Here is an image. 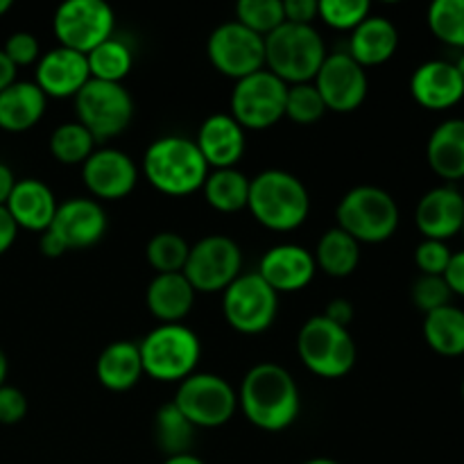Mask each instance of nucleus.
<instances>
[{
	"label": "nucleus",
	"mask_w": 464,
	"mask_h": 464,
	"mask_svg": "<svg viewBox=\"0 0 464 464\" xmlns=\"http://www.w3.org/2000/svg\"><path fill=\"white\" fill-rule=\"evenodd\" d=\"M163 464H204L199 460L198 456H193V453H184V456H172V458H166V462Z\"/></svg>",
	"instance_id": "nucleus-51"
},
{
	"label": "nucleus",
	"mask_w": 464,
	"mask_h": 464,
	"mask_svg": "<svg viewBox=\"0 0 464 464\" xmlns=\"http://www.w3.org/2000/svg\"><path fill=\"white\" fill-rule=\"evenodd\" d=\"M190 245L186 243L184 236L175 231H161L154 234L148 243V261L159 275H172L181 272L188 258Z\"/></svg>",
	"instance_id": "nucleus-35"
},
{
	"label": "nucleus",
	"mask_w": 464,
	"mask_h": 464,
	"mask_svg": "<svg viewBox=\"0 0 464 464\" xmlns=\"http://www.w3.org/2000/svg\"><path fill=\"white\" fill-rule=\"evenodd\" d=\"M313 256H315V266L322 267V272L335 276V279H343V276L352 275L361 263V243L353 240L340 227H334L322 236Z\"/></svg>",
	"instance_id": "nucleus-30"
},
{
	"label": "nucleus",
	"mask_w": 464,
	"mask_h": 464,
	"mask_svg": "<svg viewBox=\"0 0 464 464\" xmlns=\"http://www.w3.org/2000/svg\"><path fill=\"white\" fill-rule=\"evenodd\" d=\"M207 54L222 75L238 82L266 68V39L238 21L222 23L208 36Z\"/></svg>",
	"instance_id": "nucleus-14"
},
{
	"label": "nucleus",
	"mask_w": 464,
	"mask_h": 464,
	"mask_svg": "<svg viewBox=\"0 0 464 464\" xmlns=\"http://www.w3.org/2000/svg\"><path fill=\"white\" fill-rule=\"evenodd\" d=\"M238 406L256 429L279 433L302 412V397L293 374L276 362H258L245 374Z\"/></svg>",
	"instance_id": "nucleus-1"
},
{
	"label": "nucleus",
	"mask_w": 464,
	"mask_h": 464,
	"mask_svg": "<svg viewBox=\"0 0 464 464\" xmlns=\"http://www.w3.org/2000/svg\"><path fill=\"white\" fill-rule=\"evenodd\" d=\"M288 84L267 68L236 82L231 91V118L243 130H267L285 116Z\"/></svg>",
	"instance_id": "nucleus-11"
},
{
	"label": "nucleus",
	"mask_w": 464,
	"mask_h": 464,
	"mask_svg": "<svg viewBox=\"0 0 464 464\" xmlns=\"http://www.w3.org/2000/svg\"><path fill=\"white\" fill-rule=\"evenodd\" d=\"M27 415V399L25 394L12 385L0 388V424L14 426L25 420Z\"/></svg>",
	"instance_id": "nucleus-43"
},
{
	"label": "nucleus",
	"mask_w": 464,
	"mask_h": 464,
	"mask_svg": "<svg viewBox=\"0 0 464 464\" xmlns=\"http://www.w3.org/2000/svg\"><path fill=\"white\" fill-rule=\"evenodd\" d=\"M48 229H53L66 243L68 249L91 247V245L100 243L107 231V213H104L102 204L95 199L72 198L59 204L53 225Z\"/></svg>",
	"instance_id": "nucleus-18"
},
{
	"label": "nucleus",
	"mask_w": 464,
	"mask_h": 464,
	"mask_svg": "<svg viewBox=\"0 0 464 464\" xmlns=\"http://www.w3.org/2000/svg\"><path fill=\"white\" fill-rule=\"evenodd\" d=\"M429 27L440 41L464 50V0H435L429 7Z\"/></svg>",
	"instance_id": "nucleus-36"
},
{
	"label": "nucleus",
	"mask_w": 464,
	"mask_h": 464,
	"mask_svg": "<svg viewBox=\"0 0 464 464\" xmlns=\"http://www.w3.org/2000/svg\"><path fill=\"white\" fill-rule=\"evenodd\" d=\"M247 208L266 229L293 231L306 222L311 198L304 181L290 172L263 170L249 179Z\"/></svg>",
	"instance_id": "nucleus-3"
},
{
	"label": "nucleus",
	"mask_w": 464,
	"mask_h": 464,
	"mask_svg": "<svg viewBox=\"0 0 464 464\" xmlns=\"http://www.w3.org/2000/svg\"><path fill=\"white\" fill-rule=\"evenodd\" d=\"M315 256L306 247L290 243L267 249L258 263V275L276 295L304 290L315 276Z\"/></svg>",
	"instance_id": "nucleus-17"
},
{
	"label": "nucleus",
	"mask_w": 464,
	"mask_h": 464,
	"mask_svg": "<svg viewBox=\"0 0 464 464\" xmlns=\"http://www.w3.org/2000/svg\"><path fill=\"white\" fill-rule=\"evenodd\" d=\"M326 59V45L313 25L284 23L266 36V66L285 84L315 80Z\"/></svg>",
	"instance_id": "nucleus-4"
},
{
	"label": "nucleus",
	"mask_w": 464,
	"mask_h": 464,
	"mask_svg": "<svg viewBox=\"0 0 464 464\" xmlns=\"http://www.w3.org/2000/svg\"><path fill=\"white\" fill-rule=\"evenodd\" d=\"M195 145L213 170L234 168L245 154V130L231 113H213L199 127Z\"/></svg>",
	"instance_id": "nucleus-22"
},
{
	"label": "nucleus",
	"mask_w": 464,
	"mask_h": 464,
	"mask_svg": "<svg viewBox=\"0 0 464 464\" xmlns=\"http://www.w3.org/2000/svg\"><path fill=\"white\" fill-rule=\"evenodd\" d=\"M426 159L435 175L456 181L464 177V118L440 122L426 145Z\"/></svg>",
	"instance_id": "nucleus-28"
},
{
	"label": "nucleus",
	"mask_w": 464,
	"mask_h": 464,
	"mask_svg": "<svg viewBox=\"0 0 464 464\" xmlns=\"http://www.w3.org/2000/svg\"><path fill=\"white\" fill-rule=\"evenodd\" d=\"M77 122L84 125L95 143L116 139L134 118V100L122 84L89 80L75 95Z\"/></svg>",
	"instance_id": "nucleus-8"
},
{
	"label": "nucleus",
	"mask_w": 464,
	"mask_h": 464,
	"mask_svg": "<svg viewBox=\"0 0 464 464\" xmlns=\"http://www.w3.org/2000/svg\"><path fill=\"white\" fill-rule=\"evenodd\" d=\"M444 281H447V285L451 288L453 295L464 297V249L451 256L447 272H444Z\"/></svg>",
	"instance_id": "nucleus-45"
},
{
	"label": "nucleus",
	"mask_w": 464,
	"mask_h": 464,
	"mask_svg": "<svg viewBox=\"0 0 464 464\" xmlns=\"http://www.w3.org/2000/svg\"><path fill=\"white\" fill-rule=\"evenodd\" d=\"M279 295L261 279L258 272L240 275L222 290V313L238 334L258 335L275 324Z\"/></svg>",
	"instance_id": "nucleus-10"
},
{
	"label": "nucleus",
	"mask_w": 464,
	"mask_h": 464,
	"mask_svg": "<svg viewBox=\"0 0 464 464\" xmlns=\"http://www.w3.org/2000/svg\"><path fill=\"white\" fill-rule=\"evenodd\" d=\"M143 374L154 381H184L195 374L202 344L195 331L181 324H161L139 343Z\"/></svg>",
	"instance_id": "nucleus-5"
},
{
	"label": "nucleus",
	"mask_w": 464,
	"mask_h": 464,
	"mask_svg": "<svg viewBox=\"0 0 464 464\" xmlns=\"http://www.w3.org/2000/svg\"><path fill=\"white\" fill-rule=\"evenodd\" d=\"M297 353L304 365L324 379H340L353 370L358 347L344 326L334 324L324 315H315L299 329Z\"/></svg>",
	"instance_id": "nucleus-6"
},
{
	"label": "nucleus",
	"mask_w": 464,
	"mask_h": 464,
	"mask_svg": "<svg viewBox=\"0 0 464 464\" xmlns=\"http://www.w3.org/2000/svg\"><path fill=\"white\" fill-rule=\"evenodd\" d=\"M236 21L249 27L258 36L266 39L267 34L284 25V0H240L236 5Z\"/></svg>",
	"instance_id": "nucleus-37"
},
{
	"label": "nucleus",
	"mask_w": 464,
	"mask_h": 464,
	"mask_svg": "<svg viewBox=\"0 0 464 464\" xmlns=\"http://www.w3.org/2000/svg\"><path fill=\"white\" fill-rule=\"evenodd\" d=\"M91 80L86 54L68 48H54L36 62L34 84L45 98H75L77 91Z\"/></svg>",
	"instance_id": "nucleus-19"
},
{
	"label": "nucleus",
	"mask_w": 464,
	"mask_h": 464,
	"mask_svg": "<svg viewBox=\"0 0 464 464\" xmlns=\"http://www.w3.org/2000/svg\"><path fill=\"white\" fill-rule=\"evenodd\" d=\"M57 199L50 186L41 179H21L14 186L5 208L14 218L16 227L44 234L54 220Z\"/></svg>",
	"instance_id": "nucleus-23"
},
{
	"label": "nucleus",
	"mask_w": 464,
	"mask_h": 464,
	"mask_svg": "<svg viewBox=\"0 0 464 464\" xmlns=\"http://www.w3.org/2000/svg\"><path fill=\"white\" fill-rule=\"evenodd\" d=\"M195 440V426L181 415L175 403H163L154 415V442L166 458L190 453Z\"/></svg>",
	"instance_id": "nucleus-32"
},
{
	"label": "nucleus",
	"mask_w": 464,
	"mask_h": 464,
	"mask_svg": "<svg viewBox=\"0 0 464 464\" xmlns=\"http://www.w3.org/2000/svg\"><path fill=\"white\" fill-rule=\"evenodd\" d=\"M3 53L7 54L9 62L14 66H30V63L39 62V41H36L34 34L30 32H14L12 36L5 44Z\"/></svg>",
	"instance_id": "nucleus-42"
},
{
	"label": "nucleus",
	"mask_w": 464,
	"mask_h": 464,
	"mask_svg": "<svg viewBox=\"0 0 464 464\" xmlns=\"http://www.w3.org/2000/svg\"><path fill=\"white\" fill-rule=\"evenodd\" d=\"M326 113V104L322 95L317 93L315 84L306 82V84H293L288 86V95H285V116L299 125H313L320 121Z\"/></svg>",
	"instance_id": "nucleus-38"
},
{
	"label": "nucleus",
	"mask_w": 464,
	"mask_h": 464,
	"mask_svg": "<svg viewBox=\"0 0 464 464\" xmlns=\"http://www.w3.org/2000/svg\"><path fill=\"white\" fill-rule=\"evenodd\" d=\"M417 229L424 238L444 240L460 234L464 225V198L453 186H440L420 199L415 211Z\"/></svg>",
	"instance_id": "nucleus-20"
},
{
	"label": "nucleus",
	"mask_w": 464,
	"mask_h": 464,
	"mask_svg": "<svg viewBox=\"0 0 464 464\" xmlns=\"http://www.w3.org/2000/svg\"><path fill=\"white\" fill-rule=\"evenodd\" d=\"M285 23L295 25H313L317 18V0H284Z\"/></svg>",
	"instance_id": "nucleus-44"
},
{
	"label": "nucleus",
	"mask_w": 464,
	"mask_h": 464,
	"mask_svg": "<svg viewBox=\"0 0 464 464\" xmlns=\"http://www.w3.org/2000/svg\"><path fill=\"white\" fill-rule=\"evenodd\" d=\"M372 12L367 0H320L317 16L335 30H356Z\"/></svg>",
	"instance_id": "nucleus-39"
},
{
	"label": "nucleus",
	"mask_w": 464,
	"mask_h": 464,
	"mask_svg": "<svg viewBox=\"0 0 464 464\" xmlns=\"http://www.w3.org/2000/svg\"><path fill=\"white\" fill-rule=\"evenodd\" d=\"M9 9H12V0H0V16H3V14H7Z\"/></svg>",
	"instance_id": "nucleus-55"
},
{
	"label": "nucleus",
	"mask_w": 464,
	"mask_h": 464,
	"mask_svg": "<svg viewBox=\"0 0 464 464\" xmlns=\"http://www.w3.org/2000/svg\"><path fill=\"white\" fill-rule=\"evenodd\" d=\"M14 82H16V66L9 62L7 54L0 48V91H5L9 84H14Z\"/></svg>",
	"instance_id": "nucleus-50"
},
{
	"label": "nucleus",
	"mask_w": 464,
	"mask_h": 464,
	"mask_svg": "<svg viewBox=\"0 0 464 464\" xmlns=\"http://www.w3.org/2000/svg\"><path fill=\"white\" fill-rule=\"evenodd\" d=\"M462 234H464V225H462Z\"/></svg>",
	"instance_id": "nucleus-57"
},
{
	"label": "nucleus",
	"mask_w": 464,
	"mask_h": 464,
	"mask_svg": "<svg viewBox=\"0 0 464 464\" xmlns=\"http://www.w3.org/2000/svg\"><path fill=\"white\" fill-rule=\"evenodd\" d=\"M86 63H89L91 80L122 84L134 66V53L125 41L111 36L86 54Z\"/></svg>",
	"instance_id": "nucleus-33"
},
{
	"label": "nucleus",
	"mask_w": 464,
	"mask_h": 464,
	"mask_svg": "<svg viewBox=\"0 0 464 464\" xmlns=\"http://www.w3.org/2000/svg\"><path fill=\"white\" fill-rule=\"evenodd\" d=\"M82 179L93 198L121 199L134 190L139 166L122 150L102 148L82 163Z\"/></svg>",
	"instance_id": "nucleus-16"
},
{
	"label": "nucleus",
	"mask_w": 464,
	"mask_h": 464,
	"mask_svg": "<svg viewBox=\"0 0 464 464\" xmlns=\"http://www.w3.org/2000/svg\"><path fill=\"white\" fill-rule=\"evenodd\" d=\"M14 186H16V177H14L12 168L5 166V163H0V207H5V204H7Z\"/></svg>",
	"instance_id": "nucleus-49"
},
{
	"label": "nucleus",
	"mask_w": 464,
	"mask_h": 464,
	"mask_svg": "<svg viewBox=\"0 0 464 464\" xmlns=\"http://www.w3.org/2000/svg\"><path fill=\"white\" fill-rule=\"evenodd\" d=\"M16 234H18L16 222H14V218L9 216L7 208L0 207V256L12 247L14 240H16Z\"/></svg>",
	"instance_id": "nucleus-47"
},
{
	"label": "nucleus",
	"mask_w": 464,
	"mask_h": 464,
	"mask_svg": "<svg viewBox=\"0 0 464 464\" xmlns=\"http://www.w3.org/2000/svg\"><path fill=\"white\" fill-rule=\"evenodd\" d=\"M48 98L34 82H14L0 91V130L21 134L41 121Z\"/></svg>",
	"instance_id": "nucleus-27"
},
{
	"label": "nucleus",
	"mask_w": 464,
	"mask_h": 464,
	"mask_svg": "<svg viewBox=\"0 0 464 464\" xmlns=\"http://www.w3.org/2000/svg\"><path fill=\"white\" fill-rule=\"evenodd\" d=\"M411 93L424 109L442 111V109L456 107L464 98V80L453 62L433 59V62L421 63L412 72Z\"/></svg>",
	"instance_id": "nucleus-21"
},
{
	"label": "nucleus",
	"mask_w": 464,
	"mask_h": 464,
	"mask_svg": "<svg viewBox=\"0 0 464 464\" xmlns=\"http://www.w3.org/2000/svg\"><path fill=\"white\" fill-rule=\"evenodd\" d=\"M462 399H464V381H462Z\"/></svg>",
	"instance_id": "nucleus-56"
},
{
	"label": "nucleus",
	"mask_w": 464,
	"mask_h": 464,
	"mask_svg": "<svg viewBox=\"0 0 464 464\" xmlns=\"http://www.w3.org/2000/svg\"><path fill=\"white\" fill-rule=\"evenodd\" d=\"M95 376L100 385L111 392H127L134 388L143 376L139 343L118 340V343L107 344L95 362Z\"/></svg>",
	"instance_id": "nucleus-26"
},
{
	"label": "nucleus",
	"mask_w": 464,
	"mask_h": 464,
	"mask_svg": "<svg viewBox=\"0 0 464 464\" xmlns=\"http://www.w3.org/2000/svg\"><path fill=\"white\" fill-rule=\"evenodd\" d=\"M5 379H7V356H5V352L0 349V388L5 385Z\"/></svg>",
	"instance_id": "nucleus-52"
},
{
	"label": "nucleus",
	"mask_w": 464,
	"mask_h": 464,
	"mask_svg": "<svg viewBox=\"0 0 464 464\" xmlns=\"http://www.w3.org/2000/svg\"><path fill=\"white\" fill-rule=\"evenodd\" d=\"M202 190L208 207L222 213H236L247 207L249 179L236 168H220L208 172Z\"/></svg>",
	"instance_id": "nucleus-31"
},
{
	"label": "nucleus",
	"mask_w": 464,
	"mask_h": 464,
	"mask_svg": "<svg viewBox=\"0 0 464 464\" xmlns=\"http://www.w3.org/2000/svg\"><path fill=\"white\" fill-rule=\"evenodd\" d=\"M304 464H340V462L331 460V458H313V460H308V462H304Z\"/></svg>",
	"instance_id": "nucleus-53"
},
{
	"label": "nucleus",
	"mask_w": 464,
	"mask_h": 464,
	"mask_svg": "<svg viewBox=\"0 0 464 464\" xmlns=\"http://www.w3.org/2000/svg\"><path fill=\"white\" fill-rule=\"evenodd\" d=\"M208 172L211 168L195 140L184 136H161L152 140L143 154L145 179L163 195L184 198L195 193L204 186Z\"/></svg>",
	"instance_id": "nucleus-2"
},
{
	"label": "nucleus",
	"mask_w": 464,
	"mask_h": 464,
	"mask_svg": "<svg viewBox=\"0 0 464 464\" xmlns=\"http://www.w3.org/2000/svg\"><path fill=\"white\" fill-rule=\"evenodd\" d=\"M313 84L324 100L326 111L338 113L356 111L365 102L367 86H370L365 68L353 62L349 53L326 54Z\"/></svg>",
	"instance_id": "nucleus-15"
},
{
	"label": "nucleus",
	"mask_w": 464,
	"mask_h": 464,
	"mask_svg": "<svg viewBox=\"0 0 464 464\" xmlns=\"http://www.w3.org/2000/svg\"><path fill=\"white\" fill-rule=\"evenodd\" d=\"M39 249H41V254H44L45 258H59L62 254L68 252L66 243H63V240L59 238V236L54 234L53 229H45L44 234H41Z\"/></svg>",
	"instance_id": "nucleus-48"
},
{
	"label": "nucleus",
	"mask_w": 464,
	"mask_h": 464,
	"mask_svg": "<svg viewBox=\"0 0 464 464\" xmlns=\"http://www.w3.org/2000/svg\"><path fill=\"white\" fill-rule=\"evenodd\" d=\"M145 302L161 324H179L193 308L195 288L188 284L184 272L157 275L150 281Z\"/></svg>",
	"instance_id": "nucleus-24"
},
{
	"label": "nucleus",
	"mask_w": 464,
	"mask_h": 464,
	"mask_svg": "<svg viewBox=\"0 0 464 464\" xmlns=\"http://www.w3.org/2000/svg\"><path fill=\"white\" fill-rule=\"evenodd\" d=\"M338 227L358 243H385L399 227L392 195L376 186H356L338 204Z\"/></svg>",
	"instance_id": "nucleus-7"
},
{
	"label": "nucleus",
	"mask_w": 464,
	"mask_h": 464,
	"mask_svg": "<svg viewBox=\"0 0 464 464\" xmlns=\"http://www.w3.org/2000/svg\"><path fill=\"white\" fill-rule=\"evenodd\" d=\"M426 344L440 356L456 358L464 353V311L456 306H442L424 315Z\"/></svg>",
	"instance_id": "nucleus-29"
},
{
	"label": "nucleus",
	"mask_w": 464,
	"mask_h": 464,
	"mask_svg": "<svg viewBox=\"0 0 464 464\" xmlns=\"http://www.w3.org/2000/svg\"><path fill=\"white\" fill-rule=\"evenodd\" d=\"M399 48V30L390 18L367 16L356 30H352L349 39V54L353 62L365 66H379L392 59Z\"/></svg>",
	"instance_id": "nucleus-25"
},
{
	"label": "nucleus",
	"mask_w": 464,
	"mask_h": 464,
	"mask_svg": "<svg viewBox=\"0 0 464 464\" xmlns=\"http://www.w3.org/2000/svg\"><path fill=\"white\" fill-rule=\"evenodd\" d=\"M50 152L57 161L66 163H84L95 152V139L91 131L80 122H63L50 136Z\"/></svg>",
	"instance_id": "nucleus-34"
},
{
	"label": "nucleus",
	"mask_w": 464,
	"mask_h": 464,
	"mask_svg": "<svg viewBox=\"0 0 464 464\" xmlns=\"http://www.w3.org/2000/svg\"><path fill=\"white\" fill-rule=\"evenodd\" d=\"M113 25V9L104 0H66L53 18L59 45L82 54H89L102 41L111 39Z\"/></svg>",
	"instance_id": "nucleus-12"
},
{
	"label": "nucleus",
	"mask_w": 464,
	"mask_h": 464,
	"mask_svg": "<svg viewBox=\"0 0 464 464\" xmlns=\"http://www.w3.org/2000/svg\"><path fill=\"white\" fill-rule=\"evenodd\" d=\"M324 317L329 322H334V324L344 326V329H347L353 320V306L347 302V299H334V302L326 304Z\"/></svg>",
	"instance_id": "nucleus-46"
},
{
	"label": "nucleus",
	"mask_w": 464,
	"mask_h": 464,
	"mask_svg": "<svg viewBox=\"0 0 464 464\" xmlns=\"http://www.w3.org/2000/svg\"><path fill=\"white\" fill-rule=\"evenodd\" d=\"M243 254L229 236H204L190 247L184 276L195 293H218L240 276Z\"/></svg>",
	"instance_id": "nucleus-13"
},
{
	"label": "nucleus",
	"mask_w": 464,
	"mask_h": 464,
	"mask_svg": "<svg viewBox=\"0 0 464 464\" xmlns=\"http://www.w3.org/2000/svg\"><path fill=\"white\" fill-rule=\"evenodd\" d=\"M451 288L447 285L444 276H430L421 275L420 279L412 284V302L421 313H433L438 308L449 306L451 304Z\"/></svg>",
	"instance_id": "nucleus-40"
},
{
	"label": "nucleus",
	"mask_w": 464,
	"mask_h": 464,
	"mask_svg": "<svg viewBox=\"0 0 464 464\" xmlns=\"http://www.w3.org/2000/svg\"><path fill=\"white\" fill-rule=\"evenodd\" d=\"M453 252L444 240H430L424 238L415 249V263L421 270V275L430 276H444L449 261H451Z\"/></svg>",
	"instance_id": "nucleus-41"
},
{
	"label": "nucleus",
	"mask_w": 464,
	"mask_h": 464,
	"mask_svg": "<svg viewBox=\"0 0 464 464\" xmlns=\"http://www.w3.org/2000/svg\"><path fill=\"white\" fill-rule=\"evenodd\" d=\"M453 66L458 68V72H460V77L464 80V53L460 54V57L456 59V62H453Z\"/></svg>",
	"instance_id": "nucleus-54"
},
{
	"label": "nucleus",
	"mask_w": 464,
	"mask_h": 464,
	"mask_svg": "<svg viewBox=\"0 0 464 464\" xmlns=\"http://www.w3.org/2000/svg\"><path fill=\"white\" fill-rule=\"evenodd\" d=\"M172 403L195 429H218L234 417L238 392L222 376L195 372L181 381Z\"/></svg>",
	"instance_id": "nucleus-9"
}]
</instances>
